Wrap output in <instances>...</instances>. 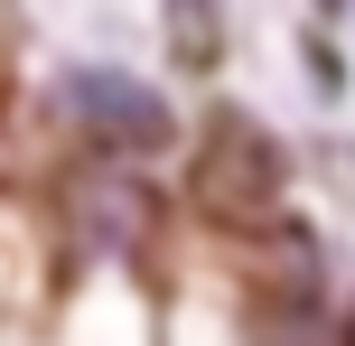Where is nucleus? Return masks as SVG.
<instances>
[{
	"label": "nucleus",
	"instance_id": "nucleus-3",
	"mask_svg": "<svg viewBox=\"0 0 355 346\" xmlns=\"http://www.w3.org/2000/svg\"><path fill=\"white\" fill-rule=\"evenodd\" d=\"M66 112H75V131H85L94 150H122V159H150V150H168V103H159V85H141V75H122V66H85V75H66Z\"/></svg>",
	"mask_w": 355,
	"mask_h": 346
},
{
	"label": "nucleus",
	"instance_id": "nucleus-1",
	"mask_svg": "<svg viewBox=\"0 0 355 346\" xmlns=\"http://www.w3.org/2000/svg\"><path fill=\"white\" fill-rule=\"evenodd\" d=\"M187 197L225 234H271L281 225V197H290V150L243 103H225V112H206V141L187 159Z\"/></svg>",
	"mask_w": 355,
	"mask_h": 346
},
{
	"label": "nucleus",
	"instance_id": "nucleus-2",
	"mask_svg": "<svg viewBox=\"0 0 355 346\" xmlns=\"http://www.w3.org/2000/svg\"><path fill=\"white\" fill-rule=\"evenodd\" d=\"M150 234H159V187L122 150H103L85 178H66V243L85 262H131L150 253Z\"/></svg>",
	"mask_w": 355,
	"mask_h": 346
},
{
	"label": "nucleus",
	"instance_id": "nucleus-4",
	"mask_svg": "<svg viewBox=\"0 0 355 346\" xmlns=\"http://www.w3.org/2000/svg\"><path fill=\"white\" fill-rule=\"evenodd\" d=\"M168 56L206 75L225 56V0H168Z\"/></svg>",
	"mask_w": 355,
	"mask_h": 346
}]
</instances>
